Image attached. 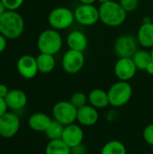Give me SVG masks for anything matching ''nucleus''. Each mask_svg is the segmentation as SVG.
Wrapping results in <instances>:
<instances>
[{
  "label": "nucleus",
  "instance_id": "obj_2",
  "mask_svg": "<svg viewBox=\"0 0 153 154\" xmlns=\"http://www.w3.org/2000/svg\"><path fill=\"white\" fill-rule=\"evenodd\" d=\"M24 29V22L16 11L6 10L0 16V33L6 39L19 38Z\"/></svg>",
  "mask_w": 153,
  "mask_h": 154
},
{
  "label": "nucleus",
  "instance_id": "obj_10",
  "mask_svg": "<svg viewBox=\"0 0 153 154\" xmlns=\"http://www.w3.org/2000/svg\"><path fill=\"white\" fill-rule=\"evenodd\" d=\"M20 129L19 117L12 113L6 112L0 117V136L5 139L14 137Z\"/></svg>",
  "mask_w": 153,
  "mask_h": 154
},
{
  "label": "nucleus",
  "instance_id": "obj_16",
  "mask_svg": "<svg viewBox=\"0 0 153 154\" xmlns=\"http://www.w3.org/2000/svg\"><path fill=\"white\" fill-rule=\"evenodd\" d=\"M51 121L52 119L48 115L41 112H37L30 116L28 118V125L35 132L44 133L50 125Z\"/></svg>",
  "mask_w": 153,
  "mask_h": 154
},
{
  "label": "nucleus",
  "instance_id": "obj_25",
  "mask_svg": "<svg viewBox=\"0 0 153 154\" xmlns=\"http://www.w3.org/2000/svg\"><path fill=\"white\" fill-rule=\"evenodd\" d=\"M69 101L78 109L86 105H87L88 97L83 92H75L71 97Z\"/></svg>",
  "mask_w": 153,
  "mask_h": 154
},
{
  "label": "nucleus",
  "instance_id": "obj_12",
  "mask_svg": "<svg viewBox=\"0 0 153 154\" xmlns=\"http://www.w3.org/2000/svg\"><path fill=\"white\" fill-rule=\"evenodd\" d=\"M61 140L71 149L81 145L84 140V132L82 127L75 123L65 126Z\"/></svg>",
  "mask_w": 153,
  "mask_h": 154
},
{
  "label": "nucleus",
  "instance_id": "obj_9",
  "mask_svg": "<svg viewBox=\"0 0 153 154\" xmlns=\"http://www.w3.org/2000/svg\"><path fill=\"white\" fill-rule=\"evenodd\" d=\"M85 55L82 51L69 49L65 52L61 60L63 70L68 74H77L84 67Z\"/></svg>",
  "mask_w": 153,
  "mask_h": 154
},
{
  "label": "nucleus",
  "instance_id": "obj_14",
  "mask_svg": "<svg viewBox=\"0 0 153 154\" xmlns=\"http://www.w3.org/2000/svg\"><path fill=\"white\" fill-rule=\"evenodd\" d=\"M98 119V111L91 105H86L78 109L77 122L82 126H93L97 123Z\"/></svg>",
  "mask_w": 153,
  "mask_h": 154
},
{
  "label": "nucleus",
  "instance_id": "obj_11",
  "mask_svg": "<svg viewBox=\"0 0 153 154\" xmlns=\"http://www.w3.org/2000/svg\"><path fill=\"white\" fill-rule=\"evenodd\" d=\"M137 70L132 58H119L114 68L115 77L122 81H129L132 79L135 76Z\"/></svg>",
  "mask_w": 153,
  "mask_h": 154
},
{
  "label": "nucleus",
  "instance_id": "obj_32",
  "mask_svg": "<svg viewBox=\"0 0 153 154\" xmlns=\"http://www.w3.org/2000/svg\"><path fill=\"white\" fill-rule=\"evenodd\" d=\"M149 75H152L153 76V61H151L149 65H148V67L146 68V70H145Z\"/></svg>",
  "mask_w": 153,
  "mask_h": 154
},
{
  "label": "nucleus",
  "instance_id": "obj_4",
  "mask_svg": "<svg viewBox=\"0 0 153 154\" xmlns=\"http://www.w3.org/2000/svg\"><path fill=\"white\" fill-rule=\"evenodd\" d=\"M107 94L110 106L122 107L131 100L133 97V88L128 81L119 80L110 87Z\"/></svg>",
  "mask_w": 153,
  "mask_h": 154
},
{
  "label": "nucleus",
  "instance_id": "obj_3",
  "mask_svg": "<svg viewBox=\"0 0 153 154\" xmlns=\"http://www.w3.org/2000/svg\"><path fill=\"white\" fill-rule=\"evenodd\" d=\"M62 37L55 29H47L37 39V47L41 53L55 55L62 48Z\"/></svg>",
  "mask_w": 153,
  "mask_h": 154
},
{
  "label": "nucleus",
  "instance_id": "obj_28",
  "mask_svg": "<svg viewBox=\"0 0 153 154\" xmlns=\"http://www.w3.org/2000/svg\"><path fill=\"white\" fill-rule=\"evenodd\" d=\"M5 5L6 10L9 11H16L21 5L23 4L24 0H1Z\"/></svg>",
  "mask_w": 153,
  "mask_h": 154
},
{
  "label": "nucleus",
  "instance_id": "obj_24",
  "mask_svg": "<svg viewBox=\"0 0 153 154\" xmlns=\"http://www.w3.org/2000/svg\"><path fill=\"white\" fill-rule=\"evenodd\" d=\"M64 127L65 126L63 125H61L60 123L52 119L50 125H49L47 130L44 132V134H46L47 138L50 141L61 139V136H62V134L64 131Z\"/></svg>",
  "mask_w": 153,
  "mask_h": 154
},
{
  "label": "nucleus",
  "instance_id": "obj_7",
  "mask_svg": "<svg viewBox=\"0 0 153 154\" xmlns=\"http://www.w3.org/2000/svg\"><path fill=\"white\" fill-rule=\"evenodd\" d=\"M138 47L137 37L131 34H123L115 40L114 51L119 58H132L139 50Z\"/></svg>",
  "mask_w": 153,
  "mask_h": 154
},
{
  "label": "nucleus",
  "instance_id": "obj_5",
  "mask_svg": "<svg viewBox=\"0 0 153 154\" xmlns=\"http://www.w3.org/2000/svg\"><path fill=\"white\" fill-rule=\"evenodd\" d=\"M75 22L74 12L68 7L60 6L50 11L48 15V23L52 29L57 31L70 27Z\"/></svg>",
  "mask_w": 153,
  "mask_h": 154
},
{
  "label": "nucleus",
  "instance_id": "obj_22",
  "mask_svg": "<svg viewBox=\"0 0 153 154\" xmlns=\"http://www.w3.org/2000/svg\"><path fill=\"white\" fill-rule=\"evenodd\" d=\"M137 69L139 70H146L148 65L152 61L151 51L145 50H138L134 55L132 57Z\"/></svg>",
  "mask_w": 153,
  "mask_h": 154
},
{
  "label": "nucleus",
  "instance_id": "obj_31",
  "mask_svg": "<svg viewBox=\"0 0 153 154\" xmlns=\"http://www.w3.org/2000/svg\"><path fill=\"white\" fill-rule=\"evenodd\" d=\"M6 47V38L0 33V53H2Z\"/></svg>",
  "mask_w": 153,
  "mask_h": 154
},
{
  "label": "nucleus",
  "instance_id": "obj_29",
  "mask_svg": "<svg viewBox=\"0 0 153 154\" xmlns=\"http://www.w3.org/2000/svg\"><path fill=\"white\" fill-rule=\"evenodd\" d=\"M7 109H8V107L6 106L5 99L0 97V117L7 112Z\"/></svg>",
  "mask_w": 153,
  "mask_h": 154
},
{
  "label": "nucleus",
  "instance_id": "obj_26",
  "mask_svg": "<svg viewBox=\"0 0 153 154\" xmlns=\"http://www.w3.org/2000/svg\"><path fill=\"white\" fill-rule=\"evenodd\" d=\"M119 4L127 12L134 11L139 5V0H119Z\"/></svg>",
  "mask_w": 153,
  "mask_h": 154
},
{
  "label": "nucleus",
  "instance_id": "obj_35",
  "mask_svg": "<svg viewBox=\"0 0 153 154\" xmlns=\"http://www.w3.org/2000/svg\"><path fill=\"white\" fill-rule=\"evenodd\" d=\"M100 4H103V3H106V2H109V1H112V0H97Z\"/></svg>",
  "mask_w": 153,
  "mask_h": 154
},
{
  "label": "nucleus",
  "instance_id": "obj_15",
  "mask_svg": "<svg viewBox=\"0 0 153 154\" xmlns=\"http://www.w3.org/2000/svg\"><path fill=\"white\" fill-rule=\"evenodd\" d=\"M5 101L8 108L12 110H21L27 105V96L21 89L9 90Z\"/></svg>",
  "mask_w": 153,
  "mask_h": 154
},
{
  "label": "nucleus",
  "instance_id": "obj_21",
  "mask_svg": "<svg viewBox=\"0 0 153 154\" xmlns=\"http://www.w3.org/2000/svg\"><path fill=\"white\" fill-rule=\"evenodd\" d=\"M45 154H71V148L61 139L51 140L46 145Z\"/></svg>",
  "mask_w": 153,
  "mask_h": 154
},
{
  "label": "nucleus",
  "instance_id": "obj_13",
  "mask_svg": "<svg viewBox=\"0 0 153 154\" xmlns=\"http://www.w3.org/2000/svg\"><path fill=\"white\" fill-rule=\"evenodd\" d=\"M16 69L18 73L26 79H32L36 77L39 72L36 58L32 55H23L19 58Z\"/></svg>",
  "mask_w": 153,
  "mask_h": 154
},
{
  "label": "nucleus",
  "instance_id": "obj_20",
  "mask_svg": "<svg viewBox=\"0 0 153 154\" xmlns=\"http://www.w3.org/2000/svg\"><path fill=\"white\" fill-rule=\"evenodd\" d=\"M36 61H37L39 72L43 73V74H48L51 72L54 69L55 65H56L54 55L41 53V52L37 56Z\"/></svg>",
  "mask_w": 153,
  "mask_h": 154
},
{
  "label": "nucleus",
  "instance_id": "obj_27",
  "mask_svg": "<svg viewBox=\"0 0 153 154\" xmlns=\"http://www.w3.org/2000/svg\"><path fill=\"white\" fill-rule=\"evenodd\" d=\"M142 137L145 143H147L151 146H153V124H150L145 126L142 132Z\"/></svg>",
  "mask_w": 153,
  "mask_h": 154
},
{
  "label": "nucleus",
  "instance_id": "obj_6",
  "mask_svg": "<svg viewBox=\"0 0 153 154\" xmlns=\"http://www.w3.org/2000/svg\"><path fill=\"white\" fill-rule=\"evenodd\" d=\"M78 108L70 101H59L52 107V117L64 126L77 121Z\"/></svg>",
  "mask_w": 153,
  "mask_h": 154
},
{
  "label": "nucleus",
  "instance_id": "obj_36",
  "mask_svg": "<svg viewBox=\"0 0 153 154\" xmlns=\"http://www.w3.org/2000/svg\"><path fill=\"white\" fill-rule=\"evenodd\" d=\"M151 59H152V61H153V47L151 48Z\"/></svg>",
  "mask_w": 153,
  "mask_h": 154
},
{
  "label": "nucleus",
  "instance_id": "obj_8",
  "mask_svg": "<svg viewBox=\"0 0 153 154\" xmlns=\"http://www.w3.org/2000/svg\"><path fill=\"white\" fill-rule=\"evenodd\" d=\"M74 16L75 21L83 26L94 25L100 20L99 10L93 4H80L74 10Z\"/></svg>",
  "mask_w": 153,
  "mask_h": 154
},
{
  "label": "nucleus",
  "instance_id": "obj_30",
  "mask_svg": "<svg viewBox=\"0 0 153 154\" xmlns=\"http://www.w3.org/2000/svg\"><path fill=\"white\" fill-rule=\"evenodd\" d=\"M8 92H9V89L7 86H5V84H0V97L5 99Z\"/></svg>",
  "mask_w": 153,
  "mask_h": 154
},
{
  "label": "nucleus",
  "instance_id": "obj_18",
  "mask_svg": "<svg viewBox=\"0 0 153 154\" xmlns=\"http://www.w3.org/2000/svg\"><path fill=\"white\" fill-rule=\"evenodd\" d=\"M67 43L69 49L84 52L88 45L87 37L81 31H72L67 37Z\"/></svg>",
  "mask_w": 153,
  "mask_h": 154
},
{
  "label": "nucleus",
  "instance_id": "obj_19",
  "mask_svg": "<svg viewBox=\"0 0 153 154\" xmlns=\"http://www.w3.org/2000/svg\"><path fill=\"white\" fill-rule=\"evenodd\" d=\"M87 97L89 105L96 109H103L110 105L107 92L101 88H95L91 90Z\"/></svg>",
  "mask_w": 153,
  "mask_h": 154
},
{
  "label": "nucleus",
  "instance_id": "obj_17",
  "mask_svg": "<svg viewBox=\"0 0 153 154\" xmlns=\"http://www.w3.org/2000/svg\"><path fill=\"white\" fill-rule=\"evenodd\" d=\"M137 40L140 45L145 49L153 47V22H143L137 32Z\"/></svg>",
  "mask_w": 153,
  "mask_h": 154
},
{
  "label": "nucleus",
  "instance_id": "obj_1",
  "mask_svg": "<svg viewBox=\"0 0 153 154\" xmlns=\"http://www.w3.org/2000/svg\"><path fill=\"white\" fill-rule=\"evenodd\" d=\"M98 10L100 21L109 27L122 25L127 17V12L122 7L119 2L114 0L101 4Z\"/></svg>",
  "mask_w": 153,
  "mask_h": 154
},
{
  "label": "nucleus",
  "instance_id": "obj_34",
  "mask_svg": "<svg viewBox=\"0 0 153 154\" xmlns=\"http://www.w3.org/2000/svg\"><path fill=\"white\" fill-rule=\"evenodd\" d=\"M80 4H87V5H92L97 0H78Z\"/></svg>",
  "mask_w": 153,
  "mask_h": 154
},
{
  "label": "nucleus",
  "instance_id": "obj_23",
  "mask_svg": "<svg viewBox=\"0 0 153 154\" xmlns=\"http://www.w3.org/2000/svg\"><path fill=\"white\" fill-rule=\"evenodd\" d=\"M100 154H127V151L121 141L111 140L102 147Z\"/></svg>",
  "mask_w": 153,
  "mask_h": 154
},
{
  "label": "nucleus",
  "instance_id": "obj_33",
  "mask_svg": "<svg viewBox=\"0 0 153 154\" xmlns=\"http://www.w3.org/2000/svg\"><path fill=\"white\" fill-rule=\"evenodd\" d=\"M6 11V8H5V5L3 4V2L0 0V16L5 13Z\"/></svg>",
  "mask_w": 153,
  "mask_h": 154
}]
</instances>
